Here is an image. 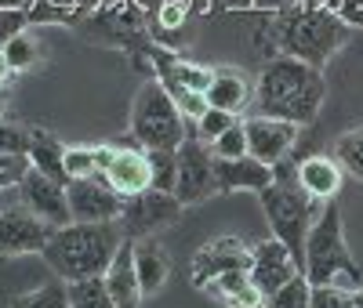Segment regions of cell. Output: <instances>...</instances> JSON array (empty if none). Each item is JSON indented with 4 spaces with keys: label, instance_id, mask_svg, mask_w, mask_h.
I'll return each mask as SVG.
<instances>
[{
    "label": "cell",
    "instance_id": "obj_1",
    "mask_svg": "<svg viewBox=\"0 0 363 308\" xmlns=\"http://www.w3.org/2000/svg\"><path fill=\"white\" fill-rule=\"evenodd\" d=\"M327 98V80L316 66L291 55H277L255 80V102L262 116L291 120L298 127L313 123Z\"/></svg>",
    "mask_w": 363,
    "mask_h": 308
},
{
    "label": "cell",
    "instance_id": "obj_2",
    "mask_svg": "<svg viewBox=\"0 0 363 308\" xmlns=\"http://www.w3.org/2000/svg\"><path fill=\"white\" fill-rule=\"evenodd\" d=\"M124 229L120 222H102V225H87V222H69L62 229H55V236L44 246V261L62 283L91 280L109 268L116 258L120 243H124Z\"/></svg>",
    "mask_w": 363,
    "mask_h": 308
},
{
    "label": "cell",
    "instance_id": "obj_3",
    "mask_svg": "<svg viewBox=\"0 0 363 308\" xmlns=\"http://www.w3.org/2000/svg\"><path fill=\"white\" fill-rule=\"evenodd\" d=\"M349 22L338 11H327V8H287L277 15V51L301 58L309 66L323 69L330 58L342 51V44L349 40Z\"/></svg>",
    "mask_w": 363,
    "mask_h": 308
},
{
    "label": "cell",
    "instance_id": "obj_4",
    "mask_svg": "<svg viewBox=\"0 0 363 308\" xmlns=\"http://www.w3.org/2000/svg\"><path fill=\"white\" fill-rule=\"evenodd\" d=\"M301 272L313 287H363V272L352 261L349 239H345V222L338 203H323L320 214L309 225L306 236V261Z\"/></svg>",
    "mask_w": 363,
    "mask_h": 308
},
{
    "label": "cell",
    "instance_id": "obj_5",
    "mask_svg": "<svg viewBox=\"0 0 363 308\" xmlns=\"http://www.w3.org/2000/svg\"><path fill=\"white\" fill-rule=\"evenodd\" d=\"M258 203H262V214L269 222V232L301 265L306 261V236H309L316 210H313V200L306 196V189L298 185V164L291 156L272 167V185L258 193Z\"/></svg>",
    "mask_w": 363,
    "mask_h": 308
},
{
    "label": "cell",
    "instance_id": "obj_6",
    "mask_svg": "<svg viewBox=\"0 0 363 308\" xmlns=\"http://www.w3.org/2000/svg\"><path fill=\"white\" fill-rule=\"evenodd\" d=\"M131 138L142 149H178L189 138V120L178 113L174 98L160 80L138 87L131 102Z\"/></svg>",
    "mask_w": 363,
    "mask_h": 308
},
{
    "label": "cell",
    "instance_id": "obj_7",
    "mask_svg": "<svg viewBox=\"0 0 363 308\" xmlns=\"http://www.w3.org/2000/svg\"><path fill=\"white\" fill-rule=\"evenodd\" d=\"M178 185L174 196L182 200V207L203 203L218 193V178H215V152L211 145H203L196 135H189L178 149Z\"/></svg>",
    "mask_w": 363,
    "mask_h": 308
},
{
    "label": "cell",
    "instance_id": "obj_8",
    "mask_svg": "<svg viewBox=\"0 0 363 308\" xmlns=\"http://www.w3.org/2000/svg\"><path fill=\"white\" fill-rule=\"evenodd\" d=\"M182 200L174 193H157L145 189L131 200H124V214H120V229L128 239H142V236H157L160 229L174 225L182 218Z\"/></svg>",
    "mask_w": 363,
    "mask_h": 308
},
{
    "label": "cell",
    "instance_id": "obj_9",
    "mask_svg": "<svg viewBox=\"0 0 363 308\" xmlns=\"http://www.w3.org/2000/svg\"><path fill=\"white\" fill-rule=\"evenodd\" d=\"M66 196H69L73 222L102 225V222H120V214H124V196H120L102 174H95V178H73L66 185Z\"/></svg>",
    "mask_w": 363,
    "mask_h": 308
},
{
    "label": "cell",
    "instance_id": "obj_10",
    "mask_svg": "<svg viewBox=\"0 0 363 308\" xmlns=\"http://www.w3.org/2000/svg\"><path fill=\"white\" fill-rule=\"evenodd\" d=\"M55 229L37 218L29 207L0 210V258H26V254H44L48 239Z\"/></svg>",
    "mask_w": 363,
    "mask_h": 308
},
{
    "label": "cell",
    "instance_id": "obj_11",
    "mask_svg": "<svg viewBox=\"0 0 363 308\" xmlns=\"http://www.w3.org/2000/svg\"><path fill=\"white\" fill-rule=\"evenodd\" d=\"M102 178L113 185V189L131 200L138 193L149 189V156H145V149L128 138V142H109V160L102 167Z\"/></svg>",
    "mask_w": 363,
    "mask_h": 308
},
{
    "label": "cell",
    "instance_id": "obj_12",
    "mask_svg": "<svg viewBox=\"0 0 363 308\" xmlns=\"http://www.w3.org/2000/svg\"><path fill=\"white\" fill-rule=\"evenodd\" d=\"M236 268H251V246L236 236H218V239H207L196 251L189 275H193V287L203 290L222 272H236Z\"/></svg>",
    "mask_w": 363,
    "mask_h": 308
},
{
    "label": "cell",
    "instance_id": "obj_13",
    "mask_svg": "<svg viewBox=\"0 0 363 308\" xmlns=\"http://www.w3.org/2000/svg\"><path fill=\"white\" fill-rule=\"evenodd\" d=\"M18 196H22V207H29L37 214V218H44L51 229H62L73 222L69 214V196H66V181L58 178H48L40 171H29L18 185Z\"/></svg>",
    "mask_w": 363,
    "mask_h": 308
},
{
    "label": "cell",
    "instance_id": "obj_14",
    "mask_svg": "<svg viewBox=\"0 0 363 308\" xmlns=\"http://www.w3.org/2000/svg\"><path fill=\"white\" fill-rule=\"evenodd\" d=\"M247 123V152L255 160L277 167L280 160L291 156V149L298 142V123L291 120H277V116H251L244 120Z\"/></svg>",
    "mask_w": 363,
    "mask_h": 308
},
{
    "label": "cell",
    "instance_id": "obj_15",
    "mask_svg": "<svg viewBox=\"0 0 363 308\" xmlns=\"http://www.w3.org/2000/svg\"><path fill=\"white\" fill-rule=\"evenodd\" d=\"M298 272H301V265L294 261V254L287 251L277 236H269V239H262V243L251 246V268H247V275H251V283L265 297L272 290H280L287 280H294Z\"/></svg>",
    "mask_w": 363,
    "mask_h": 308
},
{
    "label": "cell",
    "instance_id": "obj_16",
    "mask_svg": "<svg viewBox=\"0 0 363 308\" xmlns=\"http://www.w3.org/2000/svg\"><path fill=\"white\" fill-rule=\"evenodd\" d=\"M342 181H345L342 164L335 156H327V152H313V156L298 160V185L306 189L313 203H330L342 193Z\"/></svg>",
    "mask_w": 363,
    "mask_h": 308
},
{
    "label": "cell",
    "instance_id": "obj_17",
    "mask_svg": "<svg viewBox=\"0 0 363 308\" xmlns=\"http://www.w3.org/2000/svg\"><path fill=\"white\" fill-rule=\"evenodd\" d=\"M102 283L109 290V297L116 301V308H138L142 304V283H138V268H135V243L124 239L120 243L116 258L109 261V268L102 272Z\"/></svg>",
    "mask_w": 363,
    "mask_h": 308
},
{
    "label": "cell",
    "instance_id": "obj_18",
    "mask_svg": "<svg viewBox=\"0 0 363 308\" xmlns=\"http://www.w3.org/2000/svg\"><path fill=\"white\" fill-rule=\"evenodd\" d=\"M215 178L218 193H262L272 185V167L247 152L240 160H215Z\"/></svg>",
    "mask_w": 363,
    "mask_h": 308
},
{
    "label": "cell",
    "instance_id": "obj_19",
    "mask_svg": "<svg viewBox=\"0 0 363 308\" xmlns=\"http://www.w3.org/2000/svg\"><path fill=\"white\" fill-rule=\"evenodd\" d=\"M131 243H135V268H138L142 294H160V287L171 275V251L160 243V236H142Z\"/></svg>",
    "mask_w": 363,
    "mask_h": 308
},
{
    "label": "cell",
    "instance_id": "obj_20",
    "mask_svg": "<svg viewBox=\"0 0 363 308\" xmlns=\"http://www.w3.org/2000/svg\"><path fill=\"white\" fill-rule=\"evenodd\" d=\"M203 98L211 109H225V113H244L247 102H255V84H247L233 69H215V80L203 91Z\"/></svg>",
    "mask_w": 363,
    "mask_h": 308
},
{
    "label": "cell",
    "instance_id": "obj_21",
    "mask_svg": "<svg viewBox=\"0 0 363 308\" xmlns=\"http://www.w3.org/2000/svg\"><path fill=\"white\" fill-rule=\"evenodd\" d=\"M26 156L29 164H33V171L48 174V178H58V181H66V145L58 142L51 131H29V149H26Z\"/></svg>",
    "mask_w": 363,
    "mask_h": 308
},
{
    "label": "cell",
    "instance_id": "obj_22",
    "mask_svg": "<svg viewBox=\"0 0 363 308\" xmlns=\"http://www.w3.org/2000/svg\"><path fill=\"white\" fill-rule=\"evenodd\" d=\"M149 156V189L174 193L178 185V152L174 149H145Z\"/></svg>",
    "mask_w": 363,
    "mask_h": 308
},
{
    "label": "cell",
    "instance_id": "obj_23",
    "mask_svg": "<svg viewBox=\"0 0 363 308\" xmlns=\"http://www.w3.org/2000/svg\"><path fill=\"white\" fill-rule=\"evenodd\" d=\"M66 290H69V308H116V301L109 297V290L102 283V275L66 283Z\"/></svg>",
    "mask_w": 363,
    "mask_h": 308
},
{
    "label": "cell",
    "instance_id": "obj_24",
    "mask_svg": "<svg viewBox=\"0 0 363 308\" xmlns=\"http://www.w3.org/2000/svg\"><path fill=\"white\" fill-rule=\"evenodd\" d=\"M265 308H313V283L306 280V272H298L280 290H272L265 297Z\"/></svg>",
    "mask_w": 363,
    "mask_h": 308
},
{
    "label": "cell",
    "instance_id": "obj_25",
    "mask_svg": "<svg viewBox=\"0 0 363 308\" xmlns=\"http://www.w3.org/2000/svg\"><path fill=\"white\" fill-rule=\"evenodd\" d=\"M335 160L342 164L349 178L363 181V127H352L335 142Z\"/></svg>",
    "mask_w": 363,
    "mask_h": 308
},
{
    "label": "cell",
    "instance_id": "obj_26",
    "mask_svg": "<svg viewBox=\"0 0 363 308\" xmlns=\"http://www.w3.org/2000/svg\"><path fill=\"white\" fill-rule=\"evenodd\" d=\"M11 308H69V290L66 283H44L37 290H26L11 301Z\"/></svg>",
    "mask_w": 363,
    "mask_h": 308
},
{
    "label": "cell",
    "instance_id": "obj_27",
    "mask_svg": "<svg viewBox=\"0 0 363 308\" xmlns=\"http://www.w3.org/2000/svg\"><path fill=\"white\" fill-rule=\"evenodd\" d=\"M4 58H8L11 73H22V69H29V66H37V62H40V40L29 33V29H22L15 40L4 44Z\"/></svg>",
    "mask_w": 363,
    "mask_h": 308
},
{
    "label": "cell",
    "instance_id": "obj_28",
    "mask_svg": "<svg viewBox=\"0 0 363 308\" xmlns=\"http://www.w3.org/2000/svg\"><path fill=\"white\" fill-rule=\"evenodd\" d=\"M62 167H66V185L73 178H95L99 174V152H95V145H66Z\"/></svg>",
    "mask_w": 363,
    "mask_h": 308
},
{
    "label": "cell",
    "instance_id": "obj_29",
    "mask_svg": "<svg viewBox=\"0 0 363 308\" xmlns=\"http://www.w3.org/2000/svg\"><path fill=\"white\" fill-rule=\"evenodd\" d=\"M313 308H363V287H313Z\"/></svg>",
    "mask_w": 363,
    "mask_h": 308
},
{
    "label": "cell",
    "instance_id": "obj_30",
    "mask_svg": "<svg viewBox=\"0 0 363 308\" xmlns=\"http://www.w3.org/2000/svg\"><path fill=\"white\" fill-rule=\"evenodd\" d=\"M211 152H215V160H240V156H247V123L236 120L229 131H222L215 142H211Z\"/></svg>",
    "mask_w": 363,
    "mask_h": 308
},
{
    "label": "cell",
    "instance_id": "obj_31",
    "mask_svg": "<svg viewBox=\"0 0 363 308\" xmlns=\"http://www.w3.org/2000/svg\"><path fill=\"white\" fill-rule=\"evenodd\" d=\"M236 120H244V116L225 113V109H211V105H207V109H203V116H196V131H193V135H196L203 145H211V142H215L222 131H229Z\"/></svg>",
    "mask_w": 363,
    "mask_h": 308
},
{
    "label": "cell",
    "instance_id": "obj_32",
    "mask_svg": "<svg viewBox=\"0 0 363 308\" xmlns=\"http://www.w3.org/2000/svg\"><path fill=\"white\" fill-rule=\"evenodd\" d=\"M29 171H33V164L26 152H0V189H18Z\"/></svg>",
    "mask_w": 363,
    "mask_h": 308
},
{
    "label": "cell",
    "instance_id": "obj_33",
    "mask_svg": "<svg viewBox=\"0 0 363 308\" xmlns=\"http://www.w3.org/2000/svg\"><path fill=\"white\" fill-rule=\"evenodd\" d=\"M29 149V127L0 120V152H26Z\"/></svg>",
    "mask_w": 363,
    "mask_h": 308
},
{
    "label": "cell",
    "instance_id": "obj_34",
    "mask_svg": "<svg viewBox=\"0 0 363 308\" xmlns=\"http://www.w3.org/2000/svg\"><path fill=\"white\" fill-rule=\"evenodd\" d=\"M189 0H164L160 4V29H182L189 18Z\"/></svg>",
    "mask_w": 363,
    "mask_h": 308
},
{
    "label": "cell",
    "instance_id": "obj_35",
    "mask_svg": "<svg viewBox=\"0 0 363 308\" xmlns=\"http://www.w3.org/2000/svg\"><path fill=\"white\" fill-rule=\"evenodd\" d=\"M26 22H29L26 11H4V8H0V51H4L8 40H15V37L22 33Z\"/></svg>",
    "mask_w": 363,
    "mask_h": 308
},
{
    "label": "cell",
    "instance_id": "obj_36",
    "mask_svg": "<svg viewBox=\"0 0 363 308\" xmlns=\"http://www.w3.org/2000/svg\"><path fill=\"white\" fill-rule=\"evenodd\" d=\"M338 15H342V18H345L352 29H356V25H363V8H342Z\"/></svg>",
    "mask_w": 363,
    "mask_h": 308
},
{
    "label": "cell",
    "instance_id": "obj_37",
    "mask_svg": "<svg viewBox=\"0 0 363 308\" xmlns=\"http://www.w3.org/2000/svg\"><path fill=\"white\" fill-rule=\"evenodd\" d=\"M0 8H4V11H26L29 0H0Z\"/></svg>",
    "mask_w": 363,
    "mask_h": 308
},
{
    "label": "cell",
    "instance_id": "obj_38",
    "mask_svg": "<svg viewBox=\"0 0 363 308\" xmlns=\"http://www.w3.org/2000/svg\"><path fill=\"white\" fill-rule=\"evenodd\" d=\"M11 76V66H8V58H4V51H0V84H4Z\"/></svg>",
    "mask_w": 363,
    "mask_h": 308
},
{
    "label": "cell",
    "instance_id": "obj_39",
    "mask_svg": "<svg viewBox=\"0 0 363 308\" xmlns=\"http://www.w3.org/2000/svg\"><path fill=\"white\" fill-rule=\"evenodd\" d=\"M342 8H363V0H342ZM338 8V11H342Z\"/></svg>",
    "mask_w": 363,
    "mask_h": 308
},
{
    "label": "cell",
    "instance_id": "obj_40",
    "mask_svg": "<svg viewBox=\"0 0 363 308\" xmlns=\"http://www.w3.org/2000/svg\"><path fill=\"white\" fill-rule=\"evenodd\" d=\"M193 11H207V0H193Z\"/></svg>",
    "mask_w": 363,
    "mask_h": 308
},
{
    "label": "cell",
    "instance_id": "obj_41",
    "mask_svg": "<svg viewBox=\"0 0 363 308\" xmlns=\"http://www.w3.org/2000/svg\"><path fill=\"white\" fill-rule=\"evenodd\" d=\"M229 308H265V304H229Z\"/></svg>",
    "mask_w": 363,
    "mask_h": 308
},
{
    "label": "cell",
    "instance_id": "obj_42",
    "mask_svg": "<svg viewBox=\"0 0 363 308\" xmlns=\"http://www.w3.org/2000/svg\"><path fill=\"white\" fill-rule=\"evenodd\" d=\"M0 120H4V95H0Z\"/></svg>",
    "mask_w": 363,
    "mask_h": 308
}]
</instances>
